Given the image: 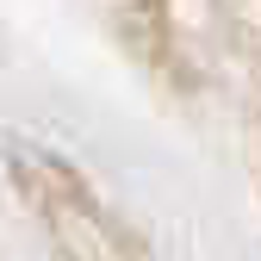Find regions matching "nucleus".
I'll return each instance as SVG.
<instances>
[{
    "label": "nucleus",
    "instance_id": "obj_1",
    "mask_svg": "<svg viewBox=\"0 0 261 261\" xmlns=\"http://www.w3.org/2000/svg\"><path fill=\"white\" fill-rule=\"evenodd\" d=\"M7 168H13L31 218L44 224V237L56 243L62 261H149L143 237L44 143H13Z\"/></svg>",
    "mask_w": 261,
    "mask_h": 261
}]
</instances>
